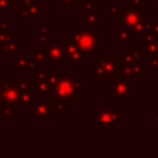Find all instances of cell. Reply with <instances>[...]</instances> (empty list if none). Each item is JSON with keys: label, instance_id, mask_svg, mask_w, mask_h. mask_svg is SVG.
Listing matches in <instances>:
<instances>
[{"label": "cell", "instance_id": "cell-37", "mask_svg": "<svg viewBox=\"0 0 158 158\" xmlns=\"http://www.w3.org/2000/svg\"><path fill=\"white\" fill-rule=\"evenodd\" d=\"M156 9L158 10V0H156Z\"/></svg>", "mask_w": 158, "mask_h": 158}, {"label": "cell", "instance_id": "cell-28", "mask_svg": "<svg viewBox=\"0 0 158 158\" xmlns=\"http://www.w3.org/2000/svg\"><path fill=\"white\" fill-rule=\"evenodd\" d=\"M73 84H74V89L77 91L78 95H80L84 90V85H83V77L80 75H75L73 77Z\"/></svg>", "mask_w": 158, "mask_h": 158}, {"label": "cell", "instance_id": "cell-21", "mask_svg": "<svg viewBox=\"0 0 158 158\" xmlns=\"http://www.w3.org/2000/svg\"><path fill=\"white\" fill-rule=\"evenodd\" d=\"M135 38L130 35L127 28H125L122 25H118L116 27V42L117 43H132Z\"/></svg>", "mask_w": 158, "mask_h": 158}, {"label": "cell", "instance_id": "cell-10", "mask_svg": "<svg viewBox=\"0 0 158 158\" xmlns=\"http://www.w3.org/2000/svg\"><path fill=\"white\" fill-rule=\"evenodd\" d=\"M139 52L142 53L144 65L149 57L158 56V38L152 32H144V35L139 38Z\"/></svg>", "mask_w": 158, "mask_h": 158}, {"label": "cell", "instance_id": "cell-13", "mask_svg": "<svg viewBox=\"0 0 158 158\" xmlns=\"http://www.w3.org/2000/svg\"><path fill=\"white\" fill-rule=\"evenodd\" d=\"M52 116V104L49 100H37L32 109V120L36 122H47Z\"/></svg>", "mask_w": 158, "mask_h": 158}, {"label": "cell", "instance_id": "cell-12", "mask_svg": "<svg viewBox=\"0 0 158 158\" xmlns=\"http://www.w3.org/2000/svg\"><path fill=\"white\" fill-rule=\"evenodd\" d=\"M121 117H122L121 110H114L111 105L102 104L96 110L94 120L96 122H118L121 121Z\"/></svg>", "mask_w": 158, "mask_h": 158}, {"label": "cell", "instance_id": "cell-6", "mask_svg": "<svg viewBox=\"0 0 158 158\" xmlns=\"http://www.w3.org/2000/svg\"><path fill=\"white\" fill-rule=\"evenodd\" d=\"M31 83H32V77H21L16 110H32L33 109L37 101V98L32 91Z\"/></svg>", "mask_w": 158, "mask_h": 158}, {"label": "cell", "instance_id": "cell-11", "mask_svg": "<svg viewBox=\"0 0 158 158\" xmlns=\"http://www.w3.org/2000/svg\"><path fill=\"white\" fill-rule=\"evenodd\" d=\"M15 20H28V21H41L43 20V4L38 2L26 9L17 7L15 10Z\"/></svg>", "mask_w": 158, "mask_h": 158}, {"label": "cell", "instance_id": "cell-15", "mask_svg": "<svg viewBox=\"0 0 158 158\" xmlns=\"http://www.w3.org/2000/svg\"><path fill=\"white\" fill-rule=\"evenodd\" d=\"M121 59H122V64H143L144 65V60L139 49L137 51L132 48H123L121 51Z\"/></svg>", "mask_w": 158, "mask_h": 158}, {"label": "cell", "instance_id": "cell-16", "mask_svg": "<svg viewBox=\"0 0 158 158\" xmlns=\"http://www.w3.org/2000/svg\"><path fill=\"white\" fill-rule=\"evenodd\" d=\"M15 69L19 72H26V70H35L38 65L36 64L32 54H27V56H21L17 54L15 56Z\"/></svg>", "mask_w": 158, "mask_h": 158}, {"label": "cell", "instance_id": "cell-31", "mask_svg": "<svg viewBox=\"0 0 158 158\" xmlns=\"http://www.w3.org/2000/svg\"><path fill=\"white\" fill-rule=\"evenodd\" d=\"M40 1L38 0H21L20 1V9H26V7H30V6H32V5H35V4H38Z\"/></svg>", "mask_w": 158, "mask_h": 158}, {"label": "cell", "instance_id": "cell-34", "mask_svg": "<svg viewBox=\"0 0 158 158\" xmlns=\"http://www.w3.org/2000/svg\"><path fill=\"white\" fill-rule=\"evenodd\" d=\"M149 120H151L152 122H154V123H156V122L158 121V118H157V116H156V115H152V116L149 117Z\"/></svg>", "mask_w": 158, "mask_h": 158}, {"label": "cell", "instance_id": "cell-1", "mask_svg": "<svg viewBox=\"0 0 158 158\" xmlns=\"http://www.w3.org/2000/svg\"><path fill=\"white\" fill-rule=\"evenodd\" d=\"M121 54L102 53L88 68L94 73V80L96 83H111L121 75Z\"/></svg>", "mask_w": 158, "mask_h": 158}, {"label": "cell", "instance_id": "cell-38", "mask_svg": "<svg viewBox=\"0 0 158 158\" xmlns=\"http://www.w3.org/2000/svg\"><path fill=\"white\" fill-rule=\"evenodd\" d=\"M156 116H157V118H158V110L156 111Z\"/></svg>", "mask_w": 158, "mask_h": 158}, {"label": "cell", "instance_id": "cell-2", "mask_svg": "<svg viewBox=\"0 0 158 158\" xmlns=\"http://www.w3.org/2000/svg\"><path fill=\"white\" fill-rule=\"evenodd\" d=\"M73 40L78 44V47L85 53L91 54L99 47L100 43V32L99 31H90L89 27L81 25L78 26L75 32L72 35Z\"/></svg>", "mask_w": 158, "mask_h": 158}, {"label": "cell", "instance_id": "cell-7", "mask_svg": "<svg viewBox=\"0 0 158 158\" xmlns=\"http://www.w3.org/2000/svg\"><path fill=\"white\" fill-rule=\"evenodd\" d=\"M79 95L77 94L75 89H74V84H73V77H60V79L58 80V83L53 86V100L54 99H59V100H64L68 105H70L73 102V100H75Z\"/></svg>", "mask_w": 158, "mask_h": 158}, {"label": "cell", "instance_id": "cell-30", "mask_svg": "<svg viewBox=\"0 0 158 158\" xmlns=\"http://www.w3.org/2000/svg\"><path fill=\"white\" fill-rule=\"evenodd\" d=\"M15 37H16V32H14V31H9V32H5V33H0V42H1V44H2V43H6V42L11 41V40L15 38Z\"/></svg>", "mask_w": 158, "mask_h": 158}, {"label": "cell", "instance_id": "cell-24", "mask_svg": "<svg viewBox=\"0 0 158 158\" xmlns=\"http://www.w3.org/2000/svg\"><path fill=\"white\" fill-rule=\"evenodd\" d=\"M38 47L46 48L49 44V36H48V26H40L38 27Z\"/></svg>", "mask_w": 158, "mask_h": 158}, {"label": "cell", "instance_id": "cell-4", "mask_svg": "<svg viewBox=\"0 0 158 158\" xmlns=\"http://www.w3.org/2000/svg\"><path fill=\"white\" fill-rule=\"evenodd\" d=\"M144 20V0H127V7L123 10L122 26L130 28L143 23Z\"/></svg>", "mask_w": 158, "mask_h": 158}, {"label": "cell", "instance_id": "cell-22", "mask_svg": "<svg viewBox=\"0 0 158 158\" xmlns=\"http://www.w3.org/2000/svg\"><path fill=\"white\" fill-rule=\"evenodd\" d=\"M67 106L68 104L64 100L54 99V102L52 104V116H65L67 115Z\"/></svg>", "mask_w": 158, "mask_h": 158}, {"label": "cell", "instance_id": "cell-20", "mask_svg": "<svg viewBox=\"0 0 158 158\" xmlns=\"http://www.w3.org/2000/svg\"><path fill=\"white\" fill-rule=\"evenodd\" d=\"M105 14L106 15H115L117 21H122L123 19V7L122 4H105Z\"/></svg>", "mask_w": 158, "mask_h": 158}, {"label": "cell", "instance_id": "cell-36", "mask_svg": "<svg viewBox=\"0 0 158 158\" xmlns=\"http://www.w3.org/2000/svg\"><path fill=\"white\" fill-rule=\"evenodd\" d=\"M156 86L158 88V74H157V77H156Z\"/></svg>", "mask_w": 158, "mask_h": 158}, {"label": "cell", "instance_id": "cell-3", "mask_svg": "<svg viewBox=\"0 0 158 158\" xmlns=\"http://www.w3.org/2000/svg\"><path fill=\"white\" fill-rule=\"evenodd\" d=\"M21 77H0V101L16 109Z\"/></svg>", "mask_w": 158, "mask_h": 158}, {"label": "cell", "instance_id": "cell-19", "mask_svg": "<svg viewBox=\"0 0 158 158\" xmlns=\"http://www.w3.org/2000/svg\"><path fill=\"white\" fill-rule=\"evenodd\" d=\"M0 53L2 54H20L21 53V38L20 37H15L11 41L2 43L0 47Z\"/></svg>", "mask_w": 158, "mask_h": 158}, {"label": "cell", "instance_id": "cell-39", "mask_svg": "<svg viewBox=\"0 0 158 158\" xmlns=\"http://www.w3.org/2000/svg\"><path fill=\"white\" fill-rule=\"evenodd\" d=\"M0 47H1V42H0Z\"/></svg>", "mask_w": 158, "mask_h": 158}, {"label": "cell", "instance_id": "cell-9", "mask_svg": "<svg viewBox=\"0 0 158 158\" xmlns=\"http://www.w3.org/2000/svg\"><path fill=\"white\" fill-rule=\"evenodd\" d=\"M65 46V53H67V59H68V65H81L84 64V60L89 59V56L85 54L75 43L72 36L65 38L64 42Z\"/></svg>", "mask_w": 158, "mask_h": 158}, {"label": "cell", "instance_id": "cell-8", "mask_svg": "<svg viewBox=\"0 0 158 158\" xmlns=\"http://www.w3.org/2000/svg\"><path fill=\"white\" fill-rule=\"evenodd\" d=\"M46 65H68L64 43H49L46 47Z\"/></svg>", "mask_w": 158, "mask_h": 158}, {"label": "cell", "instance_id": "cell-23", "mask_svg": "<svg viewBox=\"0 0 158 158\" xmlns=\"http://www.w3.org/2000/svg\"><path fill=\"white\" fill-rule=\"evenodd\" d=\"M32 57H33V59H35V62H36V64L38 65V67H43V65H46V58H47V54H46V48H42V47H36V48H33V51H32Z\"/></svg>", "mask_w": 158, "mask_h": 158}, {"label": "cell", "instance_id": "cell-33", "mask_svg": "<svg viewBox=\"0 0 158 158\" xmlns=\"http://www.w3.org/2000/svg\"><path fill=\"white\" fill-rule=\"evenodd\" d=\"M95 9V0H83V10Z\"/></svg>", "mask_w": 158, "mask_h": 158}, {"label": "cell", "instance_id": "cell-32", "mask_svg": "<svg viewBox=\"0 0 158 158\" xmlns=\"http://www.w3.org/2000/svg\"><path fill=\"white\" fill-rule=\"evenodd\" d=\"M10 31V21L9 20H2L0 23V33H5Z\"/></svg>", "mask_w": 158, "mask_h": 158}, {"label": "cell", "instance_id": "cell-25", "mask_svg": "<svg viewBox=\"0 0 158 158\" xmlns=\"http://www.w3.org/2000/svg\"><path fill=\"white\" fill-rule=\"evenodd\" d=\"M56 4L59 5L60 9H65V10H72V9H77L78 7V0H54Z\"/></svg>", "mask_w": 158, "mask_h": 158}, {"label": "cell", "instance_id": "cell-14", "mask_svg": "<svg viewBox=\"0 0 158 158\" xmlns=\"http://www.w3.org/2000/svg\"><path fill=\"white\" fill-rule=\"evenodd\" d=\"M31 88L37 100H49L53 99V86L48 81H41L32 78Z\"/></svg>", "mask_w": 158, "mask_h": 158}, {"label": "cell", "instance_id": "cell-5", "mask_svg": "<svg viewBox=\"0 0 158 158\" xmlns=\"http://www.w3.org/2000/svg\"><path fill=\"white\" fill-rule=\"evenodd\" d=\"M111 99H128L135 98V80L133 78H126L120 75L114 81H111Z\"/></svg>", "mask_w": 158, "mask_h": 158}, {"label": "cell", "instance_id": "cell-26", "mask_svg": "<svg viewBox=\"0 0 158 158\" xmlns=\"http://www.w3.org/2000/svg\"><path fill=\"white\" fill-rule=\"evenodd\" d=\"M12 9H16V0H0V11L5 15H7Z\"/></svg>", "mask_w": 158, "mask_h": 158}, {"label": "cell", "instance_id": "cell-35", "mask_svg": "<svg viewBox=\"0 0 158 158\" xmlns=\"http://www.w3.org/2000/svg\"><path fill=\"white\" fill-rule=\"evenodd\" d=\"M4 15H5V14H4L2 11H0V23H1V21L4 20Z\"/></svg>", "mask_w": 158, "mask_h": 158}, {"label": "cell", "instance_id": "cell-29", "mask_svg": "<svg viewBox=\"0 0 158 158\" xmlns=\"http://www.w3.org/2000/svg\"><path fill=\"white\" fill-rule=\"evenodd\" d=\"M146 65H148L152 72H158V56L149 57L146 62Z\"/></svg>", "mask_w": 158, "mask_h": 158}, {"label": "cell", "instance_id": "cell-17", "mask_svg": "<svg viewBox=\"0 0 158 158\" xmlns=\"http://www.w3.org/2000/svg\"><path fill=\"white\" fill-rule=\"evenodd\" d=\"M83 25L86 27H99L100 26V10L90 9L83 10Z\"/></svg>", "mask_w": 158, "mask_h": 158}, {"label": "cell", "instance_id": "cell-27", "mask_svg": "<svg viewBox=\"0 0 158 158\" xmlns=\"http://www.w3.org/2000/svg\"><path fill=\"white\" fill-rule=\"evenodd\" d=\"M60 72L59 70H48V75H47V81L52 85V86H54L57 83H58V80L60 79Z\"/></svg>", "mask_w": 158, "mask_h": 158}, {"label": "cell", "instance_id": "cell-18", "mask_svg": "<svg viewBox=\"0 0 158 158\" xmlns=\"http://www.w3.org/2000/svg\"><path fill=\"white\" fill-rule=\"evenodd\" d=\"M121 75L126 78H138L144 77L143 64H122Z\"/></svg>", "mask_w": 158, "mask_h": 158}]
</instances>
